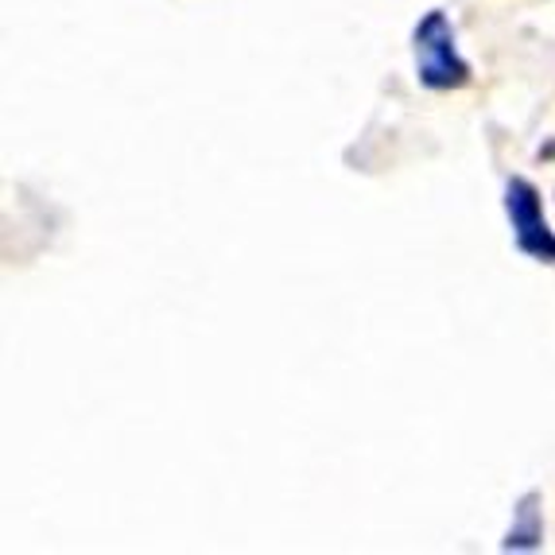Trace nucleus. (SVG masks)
Segmentation results:
<instances>
[{
  "label": "nucleus",
  "instance_id": "nucleus-3",
  "mask_svg": "<svg viewBox=\"0 0 555 555\" xmlns=\"http://www.w3.org/2000/svg\"><path fill=\"white\" fill-rule=\"evenodd\" d=\"M544 498L540 490H528L525 498L517 501V509H513V525L501 540V552H537L544 544Z\"/></svg>",
  "mask_w": 555,
  "mask_h": 555
},
{
  "label": "nucleus",
  "instance_id": "nucleus-2",
  "mask_svg": "<svg viewBox=\"0 0 555 555\" xmlns=\"http://www.w3.org/2000/svg\"><path fill=\"white\" fill-rule=\"evenodd\" d=\"M505 214H509L513 241L525 257L540 260V264H555V233L544 218V203L540 191L528 183L525 176H513L505 183Z\"/></svg>",
  "mask_w": 555,
  "mask_h": 555
},
{
  "label": "nucleus",
  "instance_id": "nucleus-1",
  "mask_svg": "<svg viewBox=\"0 0 555 555\" xmlns=\"http://www.w3.org/2000/svg\"><path fill=\"white\" fill-rule=\"evenodd\" d=\"M412 51H416V78L424 90L451 93L474 82V66L459 51V36L443 9H431L412 28Z\"/></svg>",
  "mask_w": 555,
  "mask_h": 555
},
{
  "label": "nucleus",
  "instance_id": "nucleus-4",
  "mask_svg": "<svg viewBox=\"0 0 555 555\" xmlns=\"http://www.w3.org/2000/svg\"><path fill=\"white\" fill-rule=\"evenodd\" d=\"M540 156H547V159H552V156H555V144H547V149H540Z\"/></svg>",
  "mask_w": 555,
  "mask_h": 555
}]
</instances>
